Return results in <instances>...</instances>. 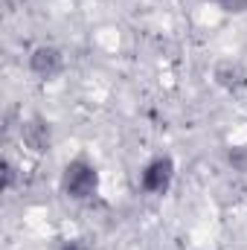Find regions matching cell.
I'll return each mask as SVG.
<instances>
[{
    "label": "cell",
    "instance_id": "1",
    "mask_svg": "<svg viewBox=\"0 0 247 250\" xmlns=\"http://www.w3.org/2000/svg\"><path fill=\"white\" fill-rule=\"evenodd\" d=\"M62 192L70 201H90L99 192V169L87 157H73L62 169Z\"/></svg>",
    "mask_w": 247,
    "mask_h": 250
},
{
    "label": "cell",
    "instance_id": "2",
    "mask_svg": "<svg viewBox=\"0 0 247 250\" xmlns=\"http://www.w3.org/2000/svg\"><path fill=\"white\" fill-rule=\"evenodd\" d=\"M172 181H175V160L169 154H154L151 160H145V166L140 169V178L137 184L145 195H166L172 189Z\"/></svg>",
    "mask_w": 247,
    "mask_h": 250
},
{
    "label": "cell",
    "instance_id": "3",
    "mask_svg": "<svg viewBox=\"0 0 247 250\" xmlns=\"http://www.w3.org/2000/svg\"><path fill=\"white\" fill-rule=\"evenodd\" d=\"M26 67H29V73H32L35 79L53 82V79H59L64 73L67 59H64V53L56 44H38V47H32V53H29V59H26Z\"/></svg>",
    "mask_w": 247,
    "mask_h": 250
},
{
    "label": "cell",
    "instance_id": "4",
    "mask_svg": "<svg viewBox=\"0 0 247 250\" xmlns=\"http://www.w3.org/2000/svg\"><path fill=\"white\" fill-rule=\"evenodd\" d=\"M21 143L29 148V151H35V154H44V151H50L53 148V125L47 123L44 117H26L23 123H21Z\"/></svg>",
    "mask_w": 247,
    "mask_h": 250
},
{
    "label": "cell",
    "instance_id": "5",
    "mask_svg": "<svg viewBox=\"0 0 247 250\" xmlns=\"http://www.w3.org/2000/svg\"><path fill=\"white\" fill-rule=\"evenodd\" d=\"M212 79L218 87L230 90V93H239L247 87V67L236 59H221V62L212 67Z\"/></svg>",
    "mask_w": 247,
    "mask_h": 250
},
{
    "label": "cell",
    "instance_id": "6",
    "mask_svg": "<svg viewBox=\"0 0 247 250\" xmlns=\"http://www.w3.org/2000/svg\"><path fill=\"white\" fill-rule=\"evenodd\" d=\"M227 163L233 172L247 175V146H230L227 148Z\"/></svg>",
    "mask_w": 247,
    "mask_h": 250
},
{
    "label": "cell",
    "instance_id": "7",
    "mask_svg": "<svg viewBox=\"0 0 247 250\" xmlns=\"http://www.w3.org/2000/svg\"><path fill=\"white\" fill-rule=\"evenodd\" d=\"M206 3H212L224 15H245L247 12V0H206Z\"/></svg>",
    "mask_w": 247,
    "mask_h": 250
},
{
    "label": "cell",
    "instance_id": "8",
    "mask_svg": "<svg viewBox=\"0 0 247 250\" xmlns=\"http://www.w3.org/2000/svg\"><path fill=\"white\" fill-rule=\"evenodd\" d=\"M0 169H3V189H6V192H9V189H15V181H18V166H15L9 157H3Z\"/></svg>",
    "mask_w": 247,
    "mask_h": 250
},
{
    "label": "cell",
    "instance_id": "9",
    "mask_svg": "<svg viewBox=\"0 0 247 250\" xmlns=\"http://www.w3.org/2000/svg\"><path fill=\"white\" fill-rule=\"evenodd\" d=\"M59 250H93V245L87 239H67V242H62Z\"/></svg>",
    "mask_w": 247,
    "mask_h": 250
}]
</instances>
